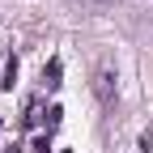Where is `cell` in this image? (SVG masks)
<instances>
[{
  "mask_svg": "<svg viewBox=\"0 0 153 153\" xmlns=\"http://www.w3.org/2000/svg\"><path fill=\"white\" fill-rule=\"evenodd\" d=\"M43 81H47L51 89L60 85V60H51V64H47V72H43Z\"/></svg>",
  "mask_w": 153,
  "mask_h": 153,
  "instance_id": "obj_3",
  "label": "cell"
},
{
  "mask_svg": "<svg viewBox=\"0 0 153 153\" xmlns=\"http://www.w3.org/2000/svg\"><path fill=\"white\" fill-rule=\"evenodd\" d=\"M13 81H17V60H9V68H4V89H13Z\"/></svg>",
  "mask_w": 153,
  "mask_h": 153,
  "instance_id": "obj_4",
  "label": "cell"
},
{
  "mask_svg": "<svg viewBox=\"0 0 153 153\" xmlns=\"http://www.w3.org/2000/svg\"><path fill=\"white\" fill-rule=\"evenodd\" d=\"M81 13H106V9H115V0H72Z\"/></svg>",
  "mask_w": 153,
  "mask_h": 153,
  "instance_id": "obj_2",
  "label": "cell"
},
{
  "mask_svg": "<svg viewBox=\"0 0 153 153\" xmlns=\"http://www.w3.org/2000/svg\"><path fill=\"white\" fill-rule=\"evenodd\" d=\"M94 94H98L102 106H115V94H119V89H115V68L111 64H98V68H94Z\"/></svg>",
  "mask_w": 153,
  "mask_h": 153,
  "instance_id": "obj_1",
  "label": "cell"
}]
</instances>
